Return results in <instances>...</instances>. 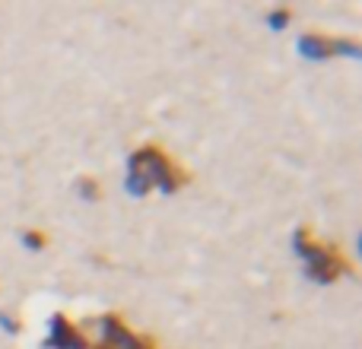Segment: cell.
I'll return each instance as SVG.
<instances>
[{
  "instance_id": "6da1fadb",
  "label": "cell",
  "mask_w": 362,
  "mask_h": 349,
  "mask_svg": "<svg viewBox=\"0 0 362 349\" xmlns=\"http://www.w3.org/2000/svg\"><path fill=\"white\" fill-rule=\"evenodd\" d=\"M191 181V172L181 169L169 150L159 143H144L127 156V194L131 197H146L150 191L175 194Z\"/></svg>"
},
{
  "instance_id": "7a4b0ae2",
  "label": "cell",
  "mask_w": 362,
  "mask_h": 349,
  "mask_svg": "<svg viewBox=\"0 0 362 349\" xmlns=\"http://www.w3.org/2000/svg\"><path fill=\"white\" fill-rule=\"evenodd\" d=\"M293 248H296V254L305 261V276L321 283V286H331L340 276H356V267H353L350 257H344V251L334 242H318L308 225L296 229Z\"/></svg>"
},
{
  "instance_id": "3957f363",
  "label": "cell",
  "mask_w": 362,
  "mask_h": 349,
  "mask_svg": "<svg viewBox=\"0 0 362 349\" xmlns=\"http://www.w3.org/2000/svg\"><path fill=\"white\" fill-rule=\"evenodd\" d=\"M95 324L102 327V333L99 340H93V349H159L150 333L131 331L121 314H102Z\"/></svg>"
},
{
  "instance_id": "277c9868",
  "label": "cell",
  "mask_w": 362,
  "mask_h": 349,
  "mask_svg": "<svg viewBox=\"0 0 362 349\" xmlns=\"http://www.w3.org/2000/svg\"><path fill=\"white\" fill-rule=\"evenodd\" d=\"M299 51L312 61H327V57H337V54H350L359 57V42L356 38H334L325 35V32H305L299 38Z\"/></svg>"
},
{
  "instance_id": "5b68a950",
  "label": "cell",
  "mask_w": 362,
  "mask_h": 349,
  "mask_svg": "<svg viewBox=\"0 0 362 349\" xmlns=\"http://www.w3.org/2000/svg\"><path fill=\"white\" fill-rule=\"evenodd\" d=\"M45 346L48 349H93V340H89L86 333H83V327H76L67 314H54Z\"/></svg>"
},
{
  "instance_id": "8992f818",
  "label": "cell",
  "mask_w": 362,
  "mask_h": 349,
  "mask_svg": "<svg viewBox=\"0 0 362 349\" xmlns=\"http://www.w3.org/2000/svg\"><path fill=\"white\" fill-rule=\"evenodd\" d=\"M23 244L29 251H42V248H48V235H45V232H38V229H25L23 232Z\"/></svg>"
},
{
  "instance_id": "52a82bcc",
  "label": "cell",
  "mask_w": 362,
  "mask_h": 349,
  "mask_svg": "<svg viewBox=\"0 0 362 349\" xmlns=\"http://www.w3.org/2000/svg\"><path fill=\"white\" fill-rule=\"evenodd\" d=\"M80 197H86V200H102V187H99V181L95 178H80Z\"/></svg>"
},
{
  "instance_id": "ba28073f",
  "label": "cell",
  "mask_w": 362,
  "mask_h": 349,
  "mask_svg": "<svg viewBox=\"0 0 362 349\" xmlns=\"http://www.w3.org/2000/svg\"><path fill=\"white\" fill-rule=\"evenodd\" d=\"M289 19H293V10H289V6H280V10H274V13L267 16V23L274 25V29H283Z\"/></svg>"
},
{
  "instance_id": "9c48e42d",
  "label": "cell",
  "mask_w": 362,
  "mask_h": 349,
  "mask_svg": "<svg viewBox=\"0 0 362 349\" xmlns=\"http://www.w3.org/2000/svg\"><path fill=\"white\" fill-rule=\"evenodd\" d=\"M0 327H4V331H10V333H19V321L10 318V314H4V312H0Z\"/></svg>"
}]
</instances>
